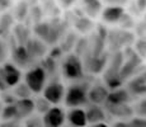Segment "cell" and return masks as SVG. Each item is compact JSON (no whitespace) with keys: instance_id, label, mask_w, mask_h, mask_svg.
<instances>
[{"instance_id":"14","label":"cell","mask_w":146,"mask_h":127,"mask_svg":"<svg viewBox=\"0 0 146 127\" xmlns=\"http://www.w3.org/2000/svg\"><path fill=\"white\" fill-rule=\"evenodd\" d=\"M15 106H17V111H18V118H26L32 114L36 109V103L31 98L18 99Z\"/></svg>"},{"instance_id":"30","label":"cell","mask_w":146,"mask_h":127,"mask_svg":"<svg viewBox=\"0 0 146 127\" xmlns=\"http://www.w3.org/2000/svg\"><path fill=\"white\" fill-rule=\"evenodd\" d=\"M108 3H111L112 5H119L121 4H125V3H127V0H107Z\"/></svg>"},{"instance_id":"2","label":"cell","mask_w":146,"mask_h":127,"mask_svg":"<svg viewBox=\"0 0 146 127\" xmlns=\"http://www.w3.org/2000/svg\"><path fill=\"white\" fill-rule=\"evenodd\" d=\"M24 83L29 86L32 93H40L43 92L44 83H46V70L42 66H36L27 71L24 76Z\"/></svg>"},{"instance_id":"8","label":"cell","mask_w":146,"mask_h":127,"mask_svg":"<svg viewBox=\"0 0 146 127\" xmlns=\"http://www.w3.org/2000/svg\"><path fill=\"white\" fill-rule=\"evenodd\" d=\"M109 92L102 84H95L93 85L88 92V100H90L92 104H106L107 99H108Z\"/></svg>"},{"instance_id":"16","label":"cell","mask_w":146,"mask_h":127,"mask_svg":"<svg viewBox=\"0 0 146 127\" xmlns=\"http://www.w3.org/2000/svg\"><path fill=\"white\" fill-rule=\"evenodd\" d=\"M85 13L92 18H95L99 13H102V3L100 0H83Z\"/></svg>"},{"instance_id":"13","label":"cell","mask_w":146,"mask_h":127,"mask_svg":"<svg viewBox=\"0 0 146 127\" xmlns=\"http://www.w3.org/2000/svg\"><path fill=\"white\" fill-rule=\"evenodd\" d=\"M131 99V95L130 92L126 89H116V90H112L109 92L108 95V99H107L106 103L108 104H113V106H119V104H128Z\"/></svg>"},{"instance_id":"26","label":"cell","mask_w":146,"mask_h":127,"mask_svg":"<svg viewBox=\"0 0 146 127\" xmlns=\"http://www.w3.org/2000/svg\"><path fill=\"white\" fill-rule=\"evenodd\" d=\"M27 13H28L27 4H26V3H21V4L17 7V15H18L21 19H23L24 17L27 15Z\"/></svg>"},{"instance_id":"34","label":"cell","mask_w":146,"mask_h":127,"mask_svg":"<svg viewBox=\"0 0 146 127\" xmlns=\"http://www.w3.org/2000/svg\"><path fill=\"white\" fill-rule=\"evenodd\" d=\"M0 4H1V5H5V4H8V0H0Z\"/></svg>"},{"instance_id":"20","label":"cell","mask_w":146,"mask_h":127,"mask_svg":"<svg viewBox=\"0 0 146 127\" xmlns=\"http://www.w3.org/2000/svg\"><path fill=\"white\" fill-rule=\"evenodd\" d=\"M13 93L18 99H27V98H29L32 90L29 89V86H28L26 83H19L17 86H14Z\"/></svg>"},{"instance_id":"28","label":"cell","mask_w":146,"mask_h":127,"mask_svg":"<svg viewBox=\"0 0 146 127\" xmlns=\"http://www.w3.org/2000/svg\"><path fill=\"white\" fill-rule=\"evenodd\" d=\"M136 4H137V8H139L140 12H144L146 9V0H137Z\"/></svg>"},{"instance_id":"33","label":"cell","mask_w":146,"mask_h":127,"mask_svg":"<svg viewBox=\"0 0 146 127\" xmlns=\"http://www.w3.org/2000/svg\"><path fill=\"white\" fill-rule=\"evenodd\" d=\"M3 109H4V107H3V102H1V99H0V116H1Z\"/></svg>"},{"instance_id":"11","label":"cell","mask_w":146,"mask_h":127,"mask_svg":"<svg viewBox=\"0 0 146 127\" xmlns=\"http://www.w3.org/2000/svg\"><path fill=\"white\" fill-rule=\"evenodd\" d=\"M123 15H125V9H123V7H119V5L107 7L102 12V19L106 23H117V22H121Z\"/></svg>"},{"instance_id":"27","label":"cell","mask_w":146,"mask_h":127,"mask_svg":"<svg viewBox=\"0 0 146 127\" xmlns=\"http://www.w3.org/2000/svg\"><path fill=\"white\" fill-rule=\"evenodd\" d=\"M8 56V51H7V46H5V43L0 39V64H3L5 61V59H7Z\"/></svg>"},{"instance_id":"7","label":"cell","mask_w":146,"mask_h":127,"mask_svg":"<svg viewBox=\"0 0 146 127\" xmlns=\"http://www.w3.org/2000/svg\"><path fill=\"white\" fill-rule=\"evenodd\" d=\"M36 35L47 43H55L58 37V31L52 24L40 23L36 25Z\"/></svg>"},{"instance_id":"19","label":"cell","mask_w":146,"mask_h":127,"mask_svg":"<svg viewBox=\"0 0 146 127\" xmlns=\"http://www.w3.org/2000/svg\"><path fill=\"white\" fill-rule=\"evenodd\" d=\"M0 117H1V120L9 121V122H12V121L17 120V118H18V111H17V106H15V104H9V106H5Z\"/></svg>"},{"instance_id":"6","label":"cell","mask_w":146,"mask_h":127,"mask_svg":"<svg viewBox=\"0 0 146 127\" xmlns=\"http://www.w3.org/2000/svg\"><path fill=\"white\" fill-rule=\"evenodd\" d=\"M106 111L108 112L111 116L118 118L119 121L128 120L133 118V107H131L130 104H119V106H113V104H104Z\"/></svg>"},{"instance_id":"3","label":"cell","mask_w":146,"mask_h":127,"mask_svg":"<svg viewBox=\"0 0 146 127\" xmlns=\"http://www.w3.org/2000/svg\"><path fill=\"white\" fill-rule=\"evenodd\" d=\"M62 72L65 78L71 80H78L83 76V64L78 55L70 53L62 63Z\"/></svg>"},{"instance_id":"9","label":"cell","mask_w":146,"mask_h":127,"mask_svg":"<svg viewBox=\"0 0 146 127\" xmlns=\"http://www.w3.org/2000/svg\"><path fill=\"white\" fill-rule=\"evenodd\" d=\"M85 113H86V118H88V123L90 126L106 122V120H107L106 109L102 108L100 106H98V104H90V106H88L85 109Z\"/></svg>"},{"instance_id":"5","label":"cell","mask_w":146,"mask_h":127,"mask_svg":"<svg viewBox=\"0 0 146 127\" xmlns=\"http://www.w3.org/2000/svg\"><path fill=\"white\" fill-rule=\"evenodd\" d=\"M66 120V113L61 107H51L46 114H43V127H62Z\"/></svg>"},{"instance_id":"31","label":"cell","mask_w":146,"mask_h":127,"mask_svg":"<svg viewBox=\"0 0 146 127\" xmlns=\"http://www.w3.org/2000/svg\"><path fill=\"white\" fill-rule=\"evenodd\" d=\"M112 127H130L128 126V122H123V121H118V122H116Z\"/></svg>"},{"instance_id":"29","label":"cell","mask_w":146,"mask_h":127,"mask_svg":"<svg viewBox=\"0 0 146 127\" xmlns=\"http://www.w3.org/2000/svg\"><path fill=\"white\" fill-rule=\"evenodd\" d=\"M75 1H76V0H58V3H60L62 7H66V8L67 7H71Z\"/></svg>"},{"instance_id":"17","label":"cell","mask_w":146,"mask_h":127,"mask_svg":"<svg viewBox=\"0 0 146 127\" xmlns=\"http://www.w3.org/2000/svg\"><path fill=\"white\" fill-rule=\"evenodd\" d=\"M130 39H133V36L130 32H126V31H118V32H114L112 35V41L113 43H117V47L125 46V45L130 43Z\"/></svg>"},{"instance_id":"1","label":"cell","mask_w":146,"mask_h":127,"mask_svg":"<svg viewBox=\"0 0 146 127\" xmlns=\"http://www.w3.org/2000/svg\"><path fill=\"white\" fill-rule=\"evenodd\" d=\"M88 86L85 84H74L66 90L65 104L70 108H80L88 100Z\"/></svg>"},{"instance_id":"21","label":"cell","mask_w":146,"mask_h":127,"mask_svg":"<svg viewBox=\"0 0 146 127\" xmlns=\"http://www.w3.org/2000/svg\"><path fill=\"white\" fill-rule=\"evenodd\" d=\"M28 57H29V53H28L27 47H24L23 45L17 47L14 51V59L17 60V63H26Z\"/></svg>"},{"instance_id":"12","label":"cell","mask_w":146,"mask_h":127,"mask_svg":"<svg viewBox=\"0 0 146 127\" xmlns=\"http://www.w3.org/2000/svg\"><path fill=\"white\" fill-rule=\"evenodd\" d=\"M3 72H4V78L7 81V85L9 86H17L21 81V71L18 67H15L13 64H5L3 66Z\"/></svg>"},{"instance_id":"24","label":"cell","mask_w":146,"mask_h":127,"mask_svg":"<svg viewBox=\"0 0 146 127\" xmlns=\"http://www.w3.org/2000/svg\"><path fill=\"white\" fill-rule=\"evenodd\" d=\"M92 27H93V23H92L90 19L81 18V19H78L76 22V28L80 32H88V31H90Z\"/></svg>"},{"instance_id":"15","label":"cell","mask_w":146,"mask_h":127,"mask_svg":"<svg viewBox=\"0 0 146 127\" xmlns=\"http://www.w3.org/2000/svg\"><path fill=\"white\" fill-rule=\"evenodd\" d=\"M128 89H130L131 93H133L136 95L146 94V71L132 79L128 83Z\"/></svg>"},{"instance_id":"32","label":"cell","mask_w":146,"mask_h":127,"mask_svg":"<svg viewBox=\"0 0 146 127\" xmlns=\"http://www.w3.org/2000/svg\"><path fill=\"white\" fill-rule=\"evenodd\" d=\"M90 127H109V126L106 122H102V123H97V125H92Z\"/></svg>"},{"instance_id":"4","label":"cell","mask_w":146,"mask_h":127,"mask_svg":"<svg viewBox=\"0 0 146 127\" xmlns=\"http://www.w3.org/2000/svg\"><path fill=\"white\" fill-rule=\"evenodd\" d=\"M65 86L60 81H52L43 89V98H46L51 104H57L65 98Z\"/></svg>"},{"instance_id":"10","label":"cell","mask_w":146,"mask_h":127,"mask_svg":"<svg viewBox=\"0 0 146 127\" xmlns=\"http://www.w3.org/2000/svg\"><path fill=\"white\" fill-rule=\"evenodd\" d=\"M66 120L72 127H86L88 125L85 109L83 108H71L66 114Z\"/></svg>"},{"instance_id":"25","label":"cell","mask_w":146,"mask_h":127,"mask_svg":"<svg viewBox=\"0 0 146 127\" xmlns=\"http://www.w3.org/2000/svg\"><path fill=\"white\" fill-rule=\"evenodd\" d=\"M130 127H146V118L144 117H133L128 121Z\"/></svg>"},{"instance_id":"22","label":"cell","mask_w":146,"mask_h":127,"mask_svg":"<svg viewBox=\"0 0 146 127\" xmlns=\"http://www.w3.org/2000/svg\"><path fill=\"white\" fill-rule=\"evenodd\" d=\"M133 113L135 117H144L146 118V98L139 100L133 106Z\"/></svg>"},{"instance_id":"23","label":"cell","mask_w":146,"mask_h":127,"mask_svg":"<svg viewBox=\"0 0 146 127\" xmlns=\"http://www.w3.org/2000/svg\"><path fill=\"white\" fill-rule=\"evenodd\" d=\"M36 103V109H37V112H40V113H43V114H46L47 112L51 109V107H50V102L46 99V98H40L38 100H36L35 102Z\"/></svg>"},{"instance_id":"18","label":"cell","mask_w":146,"mask_h":127,"mask_svg":"<svg viewBox=\"0 0 146 127\" xmlns=\"http://www.w3.org/2000/svg\"><path fill=\"white\" fill-rule=\"evenodd\" d=\"M107 64V59L106 56H97V57H92L90 61H89L88 66L89 69H90L92 72H100L103 69H104Z\"/></svg>"}]
</instances>
